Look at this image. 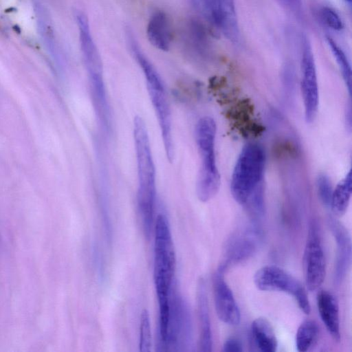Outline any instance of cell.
I'll use <instances>...</instances> for the list:
<instances>
[{"label":"cell","mask_w":352,"mask_h":352,"mask_svg":"<svg viewBox=\"0 0 352 352\" xmlns=\"http://www.w3.org/2000/svg\"><path fill=\"white\" fill-rule=\"evenodd\" d=\"M133 137L138 177V211L142 228L150 230L154 223L156 204L155 168L146 125L140 116L134 118Z\"/></svg>","instance_id":"6da1fadb"},{"label":"cell","mask_w":352,"mask_h":352,"mask_svg":"<svg viewBox=\"0 0 352 352\" xmlns=\"http://www.w3.org/2000/svg\"><path fill=\"white\" fill-rule=\"evenodd\" d=\"M216 130L215 121L209 116L201 118L195 126V140L201 159L196 192L202 202H207L216 195L221 183L214 151Z\"/></svg>","instance_id":"7a4b0ae2"},{"label":"cell","mask_w":352,"mask_h":352,"mask_svg":"<svg viewBox=\"0 0 352 352\" xmlns=\"http://www.w3.org/2000/svg\"><path fill=\"white\" fill-rule=\"evenodd\" d=\"M265 163L263 148L257 143L247 144L240 152L232 171L230 191L234 200L247 205L262 188Z\"/></svg>","instance_id":"3957f363"},{"label":"cell","mask_w":352,"mask_h":352,"mask_svg":"<svg viewBox=\"0 0 352 352\" xmlns=\"http://www.w3.org/2000/svg\"><path fill=\"white\" fill-rule=\"evenodd\" d=\"M131 52L145 76L148 92L160 125L165 153L168 160L172 162L174 159L172 120L164 85L157 70L143 54L140 46H134Z\"/></svg>","instance_id":"277c9868"},{"label":"cell","mask_w":352,"mask_h":352,"mask_svg":"<svg viewBox=\"0 0 352 352\" xmlns=\"http://www.w3.org/2000/svg\"><path fill=\"white\" fill-rule=\"evenodd\" d=\"M153 278L157 298L168 297L176 267V256L170 226L159 214L155 224Z\"/></svg>","instance_id":"5b68a950"},{"label":"cell","mask_w":352,"mask_h":352,"mask_svg":"<svg viewBox=\"0 0 352 352\" xmlns=\"http://www.w3.org/2000/svg\"><path fill=\"white\" fill-rule=\"evenodd\" d=\"M254 282L259 290L284 292L292 296L301 311L309 314L311 306L305 287L284 269L274 265L263 266L256 272Z\"/></svg>","instance_id":"8992f818"},{"label":"cell","mask_w":352,"mask_h":352,"mask_svg":"<svg viewBox=\"0 0 352 352\" xmlns=\"http://www.w3.org/2000/svg\"><path fill=\"white\" fill-rule=\"evenodd\" d=\"M195 10L232 41H237L239 29L234 0H190Z\"/></svg>","instance_id":"52a82bcc"},{"label":"cell","mask_w":352,"mask_h":352,"mask_svg":"<svg viewBox=\"0 0 352 352\" xmlns=\"http://www.w3.org/2000/svg\"><path fill=\"white\" fill-rule=\"evenodd\" d=\"M301 91L305 118L313 122L318 108L319 94L316 68L311 45L306 37L302 38Z\"/></svg>","instance_id":"ba28073f"},{"label":"cell","mask_w":352,"mask_h":352,"mask_svg":"<svg viewBox=\"0 0 352 352\" xmlns=\"http://www.w3.org/2000/svg\"><path fill=\"white\" fill-rule=\"evenodd\" d=\"M305 284L309 291H315L322 284L326 264L324 250L315 223L311 225L303 255Z\"/></svg>","instance_id":"9c48e42d"},{"label":"cell","mask_w":352,"mask_h":352,"mask_svg":"<svg viewBox=\"0 0 352 352\" xmlns=\"http://www.w3.org/2000/svg\"><path fill=\"white\" fill-rule=\"evenodd\" d=\"M170 311L167 351H179L187 347L192 338L191 318L188 307L183 299L175 294L170 298Z\"/></svg>","instance_id":"30bf717a"},{"label":"cell","mask_w":352,"mask_h":352,"mask_svg":"<svg viewBox=\"0 0 352 352\" xmlns=\"http://www.w3.org/2000/svg\"><path fill=\"white\" fill-rule=\"evenodd\" d=\"M79 33L80 45L84 63L92 88L104 87L102 60L90 32L86 16L81 12L76 14Z\"/></svg>","instance_id":"8fae6325"},{"label":"cell","mask_w":352,"mask_h":352,"mask_svg":"<svg viewBox=\"0 0 352 352\" xmlns=\"http://www.w3.org/2000/svg\"><path fill=\"white\" fill-rule=\"evenodd\" d=\"M226 267L221 265L213 276L214 302L217 315L223 322L237 325L241 314L232 290L224 278Z\"/></svg>","instance_id":"7c38bea8"},{"label":"cell","mask_w":352,"mask_h":352,"mask_svg":"<svg viewBox=\"0 0 352 352\" xmlns=\"http://www.w3.org/2000/svg\"><path fill=\"white\" fill-rule=\"evenodd\" d=\"M329 226L337 244L334 280L338 284L345 277L351 265V242L345 227L335 219H329Z\"/></svg>","instance_id":"4fadbf2b"},{"label":"cell","mask_w":352,"mask_h":352,"mask_svg":"<svg viewBox=\"0 0 352 352\" xmlns=\"http://www.w3.org/2000/svg\"><path fill=\"white\" fill-rule=\"evenodd\" d=\"M197 306L199 324V351L210 352L212 348V338L206 283L204 278H200L197 283Z\"/></svg>","instance_id":"5bb4252c"},{"label":"cell","mask_w":352,"mask_h":352,"mask_svg":"<svg viewBox=\"0 0 352 352\" xmlns=\"http://www.w3.org/2000/svg\"><path fill=\"white\" fill-rule=\"evenodd\" d=\"M146 35L151 44L162 51H168L173 40V29L167 14L157 10L150 16Z\"/></svg>","instance_id":"9a60e30c"},{"label":"cell","mask_w":352,"mask_h":352,"mask_svg":"<svg viewBox=\"0 0 352 352\" xmlns=\"http://www.w3.org/2000/svg\"><path fill=\"white\" fill-rule=\"evenodd\" d=\"M317 306L320 318L327 331L337 342L340 340L339 307L335 296L326 290L317 294Z\"/></svg>","instance_id":"2e32d148"},{"label":"cell","mask_w":352,"mask_h":352,"mask_svg":"<svg viewBox=\"0 0 352 352\" xmlns=\"http://www.w3.org/2000/svg\"><path fill=\"white\" fill-rule=\"evenodd\" d=\"M260 234L254 229L236 234L230 239L227 248L228 261L223 265L239 262L250 256L256 250Z\"/></svg>","instance_id":"e0dca14e"},{"label":"cell","mask_w":352,"mask_h":352,"mask_svg":"<svg viewBox=\"0 0 352 352\" xmlns=\"http://www.w3.org/2000/svg\"><path fill=\"white\" fill-rule=\"evenodd\" d=\"M251 333L255 345L263 352L276 351L278 342L270 322L264 318L255 319L251 324Z\"/></svg>","instance_id":"ac0fdd59"},{"label":"cell","mask_w":352,"mask_h":352,"mask_svg":"<svg viewBox=\"0 0 352 352\" xmlns=\"http://www.w3.org/2000/svg\"><path fill=\"white\" fill-rule=\"evenodd\" d=\"M351 195V172L349 170L333 189L330 205L332 212L337 217L345 214Z\"/></svg>","instance_id":"d6986e66"},{"label":"cell","mask_w":352,"mask_h":352,"mask_svg":"<svg viewBox=\"0 0 352 352\" xmlns=\"http://www.w3.org/2000/svg\"><path fill=\"white\" fill-rule=\"evenodd\" d=\"M318 327L311 320L302 322L296 334V346L300 352L307 351L316 342L318 336Z\"/></svg>","instance_id":"ffe728a7"},{"label":"cell","mask_w":352,"mask_h":352,"mask_svg":"<svg viewBox=\"0 0 352 352\" xmlns=\"http://www.w3.org/2000/svg\"><path fill=\"white\" fill-rule=\"evenodd\" d=\"M327 41L334 57L336 58V62L341 71L344 83L350 95L351 82V69L350 63L344 52L331 37L327 36Z\"/></svg>","instance_id":"44dd1931"},{"label":"cell","mask_w":352,"mask_h":352,"mask_svg":"<svg viewBox=\"0 0 352 352\" xmlns=\"http://www.w3.org/2000/svg\"><path fill=\"white\" fill-rule=\"evenodd\" d=\"M152 345V336L149 313L144 309L141 314L140 325L139 350L150 352Z\"/></svg>","instance_id":"7402d4cb"},{"label":"cell","mask_w":352,"mask_h":352,"mask_svg":"<svg viewBox=\"0 0 352 352\" xmlns=\"http://www.w3.org/2000/svg\"><path fill=\"white\" fill-rule=\"evenodd\" d=\"M316 186L318 196L325 206L330 205L333 192L332 185L329 178L324 174L318 175L316 179Z\"/></svg>","instance_id":"603a6c76"},{"label":"cell","mask_w":352,"mask_h":352,"mask_svg":"<svg viewBox=\"0 0 352 352\" xmlns=\"http://www.w3.org/2000/svg\"><path fill=\"white\" fill-rule=\"evenodd\" d=\"M324 23L334 30H341L344 28L343 22L338 14L331 8L323 7L320 12Z\"/></svg>","instance_id":"cb8c5ba5"},{"label":"cell","mask_w":352,"mask_h":352,"mask_svg":"<svg viewBox=\"0 0 352 352\" xmlns=\"http://www.w3.org/2000/svg\"><path fill=\"white\" fill-rule=\"evenodd\" d=\"M223 351L225 352H241L243 351V345L239 340L234 337H230L224 342Z\"/></svg>","instance_id":"d4e9b609"},{"label":"cell","mask_w":352,"mask_h":352,"mask_svg":"<svg viewBox=\"0 0 352 352\" xmlns=\"http://www.w3.org/2000/svg\"><path fill=\"white\" fill-rule=\"evenodd\" d=\"M346 2H348L349 3H351V0H345Z\"/></svg>","instance_id":"484cf974"}]
</instances>
